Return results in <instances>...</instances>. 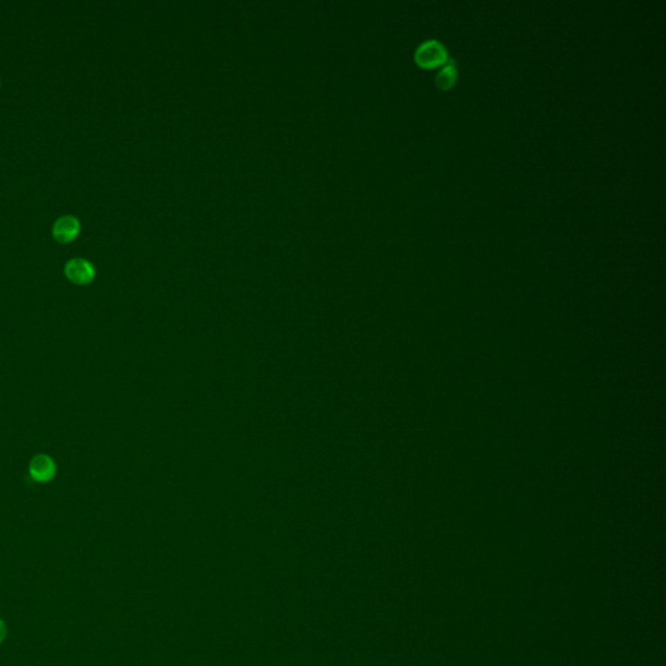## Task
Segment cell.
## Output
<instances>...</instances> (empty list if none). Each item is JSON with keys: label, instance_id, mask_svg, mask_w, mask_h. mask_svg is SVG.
Instances as JSON below:
<instances>
[{"label": "cell", "instance_id": "7a4b0ae2", "mask_svg": "<svg viewBox=\"0 0 666 666\" xmlns=\"http://www.w3.org/2000/svg\"><path fill=\"white\" fill-rule=\"evenodd\" d=\"M414 59L419 67L431 69V68L446 63V60L449 58H448V51H446L443 43L435 41V40H430V41H426L422 44H419V47L415 50Z\"/></svg>", "mask_w": 666, "mask_h": 666}, {"label": "cell", "instance_id": "5b68a950", "mask_svg": "<svg viewBox=\"0 0 666 666\" xmlns=\"http://www.w3.org/2000/svg\"><path fill=\"white\" fill-rule=\"evenodd\" d=\"M457 81V64L453 59H448L443 69L435 78V84L440 90H449L455 86Z\"/></svg>", "mask_w": 666, "mask_h": 666}, {"label": "cell", "instance_id": "6da1fadb", "mask_svg": "<svg viewBox=\"0 0 666 666\" xmlns=\"http://www.w3.org/2000/svg\"><path fill=\"white\" fill-rule=\"evenodd\" d=\"M64 275L76 286H89L96 279V265L86 258H71L64 265Z\"/></svg>", "mask_w": 666, "mask_h": 666}, {"label": "cell", "instance_id": "52a82bcc", "mask_svg": "<svg viewBox=\"0 0 666 666\" xmlns=\"http://www.w3.org/2000/svg\"><path fill=\"white\" fill-rule=\"evenodd\" d=\"M0 85H1V81H0Z\"/></svg>", "mask_w": 666, "mask_h": 666}, {"label": "cell", "instance_id": "277c9868", "mask_svg": "<svg viewBox=\"0 0 666 666\" xmlns=\"http://www.w3.org/2000/svg\"><path fill=\"white\" fill-rule=\"evenodd\" d=\"M29 475L37 483H49L56 475V464L50 455H34L29 464Z\"/></svg>", "mask_w": 666, "mask_h": 666}, {"label": "cell", "instance_id": "3957f363", "mask_svg": "<svg viewBox=\"0 0 666 666\" xmlns=\"http://www.w3.org/2000/svg\"><path fill=\"white\" fill-rule=\"evenodd\" d=\"M81 232V222L77 216L67 213L59 216L53 224V237L60 243H69L77 238Z\"/></svg>", "mask_w": 666, "mask_h": 666}, {"label": "cell", "instance_id": "8992f818", "mask_svg": "<svg viewBox=\"0 0 666 666\" xmlns=\"http://www.w3.org/2000/svg\"><path fill=\"white\" fill-rule=\"evenodd\" d=\"M6 634H7V627H6L4 622L0 620V642H3V640H4Z\"/></svg>", "mask_w": 666, "mask_h": 666}]
</instances>
